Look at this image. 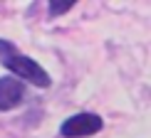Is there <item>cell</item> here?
<instances>
[{
	"mask_svg": "<svg viewBox=\"0 0 151 138\" xmlns=\"http://www.w3.org/2000/svg\"><path fill=\"white\" fill-rule=\"evenodd\" d=\"M0 62H3V67L8 72H12L15 77H20V81H30L32 86H40V89L50 86V74L32 57L20 54L15 49V45L8 42V40H0Z\"/></svg>",
	"mask_w": 151,
	"mask_h": 138,
	"instance_id": "cell-1",
	"label": "cell"
},
{
	"mask_svg": "<svg viewBox=\"0 0 151 138\" xmlns=\"http://www.w3.org/2000/svg\"><path fill=\"white\" fill-rule=\"evenodd\" d=\"M102 126H104V121L97 114L82 111V114H74V116H70L65 123H62L60 126V136L62 138H87L92 133H99Z\"/></svg>",
	"mask_w": 151,
	"mask_h": 138,
	"instance_id": "cell-2",
	"label": "cell"
},
{
	"mask_svg": "<svg viewBox=\"0 0 151 138\" xmlns=\"http://www.w3.org/2000/svg\"><path fill=\"white\" fill-rule=\"evenodd\" d=\"M25 99V84L15 77H3L0 79V111H10L20 106Z\"/></svg>",
	"mask_w": 151,
	"mask_h": 138,
	"instance_id": "cell-3",
	"label": "cell"
},
{
	"mask_svg": "<svg viewBox=\"0 0 151 138\" xmlns=\"http://www.w3.org/2000/svg\"><path fill=\"white\" fill-rule=\"evenodd\" d=\"M72 5H74V3H55V0H52V3H50L47 8H50V15H52V17H57V15H62V12L72 10Z\"/></svg>",
	"mask_w": 151,
	"mask_h": 138,
	"instance_id": "cell-4",
	"label": "cell"
}]
</instances>
